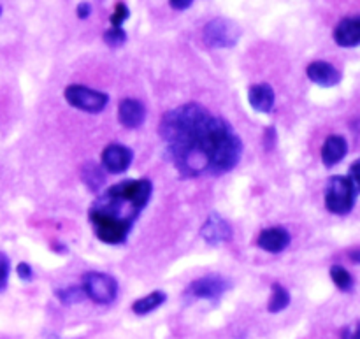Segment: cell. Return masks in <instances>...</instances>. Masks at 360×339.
<instances>
[{"instance_id": "11", "label": "cell", "mask_w": 360, "mask_h": 339, "mask_svg": "<svg viewBox=\"0 0 360 339\" xmlns=\"http://www.w3.org/2000/svg\"><path fill=\"white\" fill-rule=\"evenodd\" d=\"M146 120V109L136 98H123L118 104V122L127 129H139Z\"/></svg>"}, {"instance_id": "26", "label": "cell", "mask_w": 360, "mask_h": 339, "mask_svg": "<svg viewBox=\"0 0 360 339\" xmlns=\"http://www.w3.org/2000/svg\"><path fill=\"white\" fill-rule=\"evenodd\" d=\"M193 0H169V4H171L172 9L176 11H185L188 9L190 6H192Z\"/></svg>"}, {"instance_id": "21", "label": "cell", "mask_w": 360, "mask_h": 339, "mask_svg": "<svg viewBox=\"0 0 360 339\" xmlns=\"http://www.w3.org/2000/svg\"><path fill=\"white\" fill-rule=\"evenodd\" d=\"M127 34L122 27H111L109 30L104 32V42L111 48H120L125 44Z\"/></svg>"}, {"instance_id": "17", "label": "cell", "mask_w": 360, "mask_h": 339, "mask_svg": "<svg viewBox=\"0 0 360 339\" xmlns=\"http://www.w3.org/2000/svg\"><path fill=\"white\" fill-rule=\"evenodd\" d=\"M81 178H83V183L91 192H98L101 186L105 183L104 169L97 164H91V162L83 165V169H81Z\"/></svg>"}, {"instance_id": "18", "label": "cell", "mask_w": 360, "mask_h": 339, "mask_svg": "<svg viewBox=\"0 0 360 339\" xmlns=\"http://www.w3.org/2000/svg\"><path fill=\"white\" fill-rule=\"evenodd\" d=\"M288 305H290V294H288V290L283 287V285L274 283L273 287H271V299H269V305H267L269 313L283 312Z\"/></svg>"}, {"instance_id": "5", "label": "cell", "mask_w": 360, "mask_h": 339, "mask_svg": "<svg viewBox=\"0 0 360 339\" xmlns=\"http://www.w3.org/2000/svg\"><path fill=\"white\" fill-rule=\"evenodd\" d=\"M81 288L84 295L97 305H111L118 295V283L115 278L105 273H97V271L84 274Z\"/></svg>"}, {"instance_id": "28", "label": "cell", "mask_w": 360, "mask_h": 339, "mask_svg": "<svg viewBox=\"0 0 360 339\" xmlns=\"http://www.w3.org/2000/svg\"><path fill=\"white\" fill-rule=\"evenodd\" d=\"M357 169H359V162H354V164H352V172H350V176H348V178H350L352 181H354L355 185L359 186V174H357Z\"/></svg>"}, {"instance_id": "15", "label": "cell", "mask_w": 360, "mask_h": 339, "mask_svg": "<svg viewBox=\"0 0 360 339\" xmlns=\"http://www.w3.org/2000/svg\"><path fill=\"white\" fill-rule=\"evenodd\" d=\"M248 101L255 111L271 113L274 108V90L267 83L253 84L248 90Z\"/></svg>"}, {"instance_id": "7", "label": "cell", "mask_w": 360, "mask_h": 339, "mask_svg": "<svg viewBox=\"0 0 360 339\" xmlns=\"http://www.w3.org/2000/svg\"><path fill=\"white\" fill-rule=\"evenodd\" d=\"M231 288L229 280L224 276H217V274H210V276H202L199 280L192 281L186 288V295L192 299H206V301H218L225 292Z\"/></svg>"}, {"instance_id": "23", "label": "cell", "mask_w": 360, "mask_h": 339, "mask_svg": "<svg viewBox=\"0 0 360 339\" xmlns=\"http://www.w3.org/2000/svg\"><path fill=\"white\" fill-rule=\"evenodd\" d=\"M9 271H11L9 257H7L6 253L0 252V292L6 290L7 281H9Z\"/></svg>"}, {"instance_id": "16", "label": "cell", "mask_w": 360, "mask_h": 339, "mask_svg": "<svg viewBox=\"0 0 360 339\" xmlns=\"http://www.w3.org/2000/svg\"><path fill=\"white\" fill-rule=\"evenodd\" d=\"M165 301H167V295H165L162 290H155L151 292V294L144 295V298L137 299V301L132 305V312L136 313V315L144 316L148 315V313L160 308Z\"/></svg>"}, {"instance_id": "27", "label": "cell", "mask_w": 360, "mask_h": 339, "mask_svg": "<svg viewBox=\"0 0 360 339\" xmlns=\"http://www.w3.org/2000/svg\"><path fill=\"white\" fill-rule=\"evenodd\" d=\"M341 339H357V331L355 327H345L341 333Z\"/></svg>"}, {"instance_id": "9", "label": "cell", "mask_w": 360, "mask_h": 339, "mask_svg": "<svg viewBox=\"0 0 360 339\" xmlns=\"http://www.w3.org/2000/svg\"><path fill=\"white\" fill-rule=\"evenodd\" d=\"M200 236H202L204 241L211 246L224 245V243L231 241L232 227L225 218L213 213L210 215V218H207L206 222H204L202 229H200Z\"/></svg>"}, {"instance_id": "24", "label": "cell", "mask_w": 360, "mask_h": 339, "mask_svg": "<svg viewBox=\"0 0 360 339\" xmlns=\"http://www.w3.org/2000/svg\"><path fill=\"white\" fill-rule=\"evenodd\" d=\"M16 273H18V276L25 281H30L32 276H34V271H32L30 264H27V262H21L20 266L16 267Z\"/></svg>"}, {"instance_id": "1", "label": "cell", "mask_w": 360, "mask_h": 339, "mask_svg": "<svg viewBox=\"0 0 360 339\" xmlns=\"http://www.w3.org/2000/svg\"><path fill=\"white\" fill-rule=\"evenodd\" d=\"M158 134L169 160L185 178L221 176L241 160L243 143L234 129L197 102L165 113Z\"/></svg>"}, {"instance_id": "20", "label": "cell", "mask_w": 360, "mask_h": 339, "mask_svg": "<svg viewBox=\"0 0 360 339\" xmlns=\"http://www.w3.org/2000/svg\"><path fill=\"white\" fill-rule=\"evenodd\" d=\"M56 298L60 299V302L65 306L70 305H77V302L83 301L86 295H84L83 288L81 287H69V288H63V290H56L55 292Z\"/></svg>"}, {"instance_id": "29", "label": "cell", "mask_w": 360, "mask_h": 339, "mask_svg": "<svg viewBox=\"0 0 360 339\" xmlns=\"http://www.w3.org/2000/svg\"><path fill=\"white\" fill-rule=\"evenodd\" d=\"M0 14H2V7H0Z\"/></svg>"}, {"instance_id": "19", "label": "cell", "mask_w": 360, "mask_h": 339, "mask_svg": "<svg viewBox=\"0 0 360 339\" xmlns=\"http://www.w3.org/2000/svg\"><path fill=\"white\" fill-rule=\"evenodd\" d=\"M330 280H333L334 285L343 292H350L352 288H354V278H352V274L341 266L330 267Z\"/></svg>"}, {"instance_id": "12", "label": "cell", "mask_w": 360, "mask_h": 339, "mask_svg": "<svg viewBox=\"0 0 360 339\" xmlns=\"http://www.w3.org/2000/svg\"><path fill=\"white\" fill-rule=\"evenodd\" d=\"M334 41L341 48H355L360 42V18H343L334 30Z\"/></svg>"}, {"instance_id": "2", "label": "cell", "mask_w": 360, "mask_h": 339, "mask_svg": "<svg viewBox=\"0 0 360 339\" xmlns=\"http://www.w3.org/2000/svg\"><path fill=\"white\" fill-rule=\"evenodd\" d=\"M151 192L153 185L148 178L125 179L104 190L88 211L95 236L105 245L125 243L136 220L150 203Z\"/></svg>"}, {"instance_id": "22", "label": "cell", "mask_w": 360, "mask_h": 339, "mask_svg": "<svg viewBox=\"0 0 360 339\" xmlns=\"http://www.w3.org/2000/svg\"><path fill=\"white\" fill-rule=\"evenodd\" d=\"M129 16H130L129 7H127L123 2H118L115 7V13H112L111 16V25L112 27H122V25L129 20Z\"/></svg>"}, {"instance_id": "14", "label": "cell", "mask_w": 360, "mask_h": 339, "mask_svg": "<svg viewBox=\"0 0 360 339\" xmlns=\"http://www.w3.org/2000/svg\"><path fill=\"white\" fill-rule=\"evenodd\" d=\"M348 153V143L343 136H329L322 146V162L326 167H333V165L340 164Z\"/></svg>"}, {"instance_id": "3", "label": "cell", "mask_w": 360, "mask_h": 339, "mask_svg": "<svg viewBox=\"0 0 360 339\" xmlns=\"http://www.w3.org/2000/svg\"><path fill=\"white\" fill-rule=\"evenodd\" d=\"M359 186L348 176H333L326 185V207L334 215H348L357 200Z\"/></svg>"}, {"instance_id": "13", "label": "cell", "mask_w": 360, "mask_h": 339, "mask_svg": "<svg viewBox=\"0 0 360 339\" xmlns=\"http://www.w3.org/2000/svg\"><path fill=\"white\" fill-rule=\"evenodd\" d=\"M257 245L267 253H281L290 245V234L283 227H269L260 232Z\"/></svg>"}, {"instance_id": "8", "label": "cell", "mask_w": 360, "mask_h": 339, "mask_svg": "<svg viewBox=\"0 0 360 339\" xmlns=\"http://www.w3.org/2000/svg\"><path fill=\"white\" fill-rule=\"evenodd\" d=\"M134 160V153L130 148L123 146V144H108L102 151V169L108 171L109 174H122L130 167Z\"/></svg>"}, {"instance_id": "25", "label": "cell", "mask_w": 360, "mask_h": 339, "mask_svg": "<svg viewBox=\"0 0 360 339\" xmlns=\"http://www.w3.org/2000/svg\"><path fill=\"white\" fill-rule=\"evenodd\" d=\"M90 13H91V7L88 2H81L76 9V14L79 20H86V18L90 16Z\"/></svg>"}, {"instance_id": "10", "label": "cell", "mask_w": 360, "mask_h": 339, "mask_svg": "<svg viewBox=\"0 0 360 339\" xmlns=\"http://www.w3.org/2000/svg\"><path fill=\"white\" fill-rule=\"evenodd\" d=\"M306 76L313 81L319 87H336L341 81V72L329 62H323V60H316L311 62L306 67Z\"/></svg>"}, {"instance_id": "6", "label": "cell", "mask_w": 360, "mask_h": 339, "mask_svg": "<svg viewBox=\"0 0 360 339\" xmlns=\"http://www.w3.org/2000/svg\"><path fill=\"white\" fill-rule=\"evenodd\" d=\"M241 37V28L227 18H214L204 27V42L211 48H232Z\"/></svg>"}, {"instance_id": "4", "label": "cell", "mask_w": 360, "mask_h": 339, "mask_svg": "<svg viewBox=\"0 0 360 339\" xmlns=\"http://www.w3.org/2000/svg\"><path fill=\"white\" fill-rule=\"evenodd\" d=\"M63 97H65V101L72 108L84 113H90V115L102 113L109 102L108 94L94 90V88L83 87V84H70V87H67L63 90Z\"/></svg>"}]
</instances>
